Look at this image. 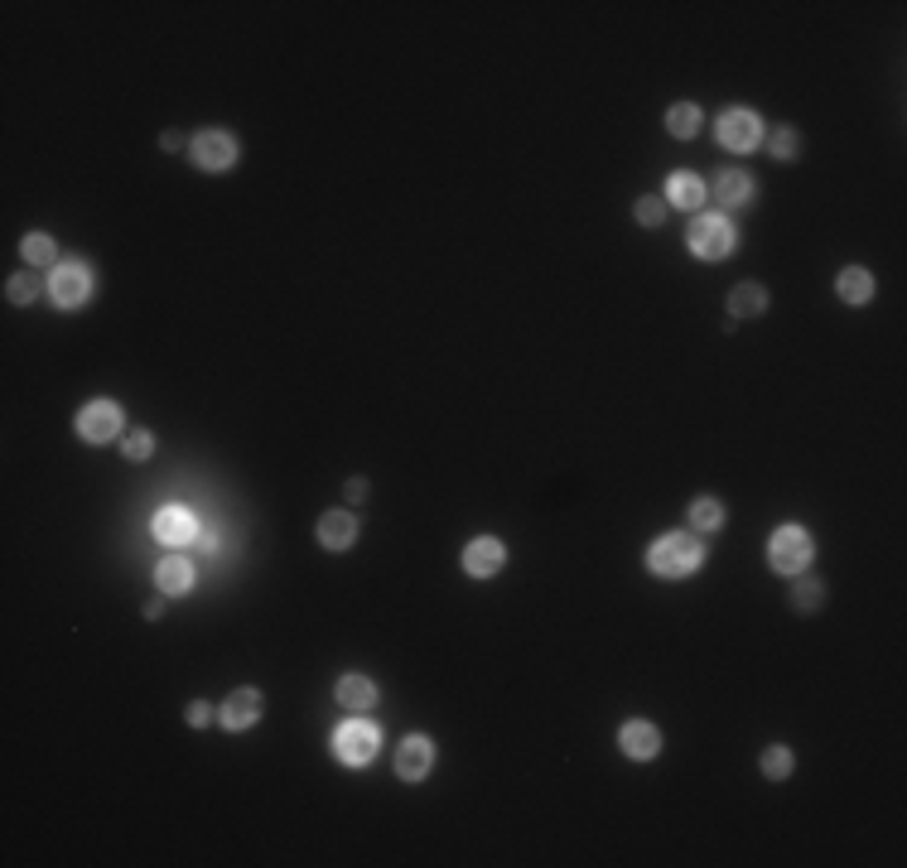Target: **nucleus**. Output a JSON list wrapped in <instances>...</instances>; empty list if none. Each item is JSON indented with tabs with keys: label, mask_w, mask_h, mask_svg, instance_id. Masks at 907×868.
Listing matches in <instances>:
<instances>
[{
	"label": "nucleus",
	"mask_w": 907,
	"mask_h": 868,
	"mask_svg": "<svg viewBox=\"0 0 907 868\" xmlns=\"http://www.w3.org/2000/svg\"><path fill=\"white\" fill-rule=\"evenodd\" d=\"M700 565H705V541L695 531H671L647 550V570L661 574V579H686Z\"/></svg>",
	"instance_id": "f257e3e1"
},
{
	"label": "nucleus",
	"mask_w": 907,
	"mask_h": 868,
	"mask_svg": "<svg viewBox=\"0 0 907 868\" xmlns=\"http://www.w3.org/2000/svg\"><path fill=\"white\" fill-rule=\"evenodd\" d=\"M690 251L700 256V261H724L734 246H739V232H734V222L724 213H700L690 222Z\"/></svg>",
	"instance_id": "f03ea898"
},
{
	"label": "nucleus",
	"mask_w": 907,
	"mask_h": 868,
	"mask_svg": "<svg viewBox=\"0 0 907 868\" xmlns=\"http://www.w3.org/2000/svg\"><path fill=\"white\" fill-rule=\"evenodd\" d=\"M189 155L203 174H227V169H237L242 145H237V136H227V131H198L193 145H189Z\"/></svg>",
	"instance_id": "7ed1b4c3"
},
{
	"label": "nucleus",
	"mask_w": 907,
	"mask_h": 868,
	"mask_svg": "<svg viewBox=\"0 0 907 868\" xmlns=\"http://www.w3.org/2000/svg\"><path fill=\"white\" fill-rule=\"evenodd\" d=\"M768 560L777 574H806V565H811V531H801V526H782L777 536H772L768 545Z\"/></svg>",
	"instance_id": "20e7f679"
},
{
	"label": "nucleus",
	"mask_w": 907,
	"mask_h": 868,
	"mask_svg": "<svg viewBox=\"0 0 907 868\" xmlns=\"http://www.w3.org/2000/svg\"><path fill=\"white\" fill-rule=\"evenodd\" d=\"M715 136H719V145H724V150L748 155V150H758V145H763V121H758V116H753L748 107H734V111H724V116H719Z\"/></svg>",
	"instance_id": "39448f33"
},
{
	"label": "nucleus",
	"mask_w": 907,
	"mask_h": 868,
	"mask_svg": "<svg viewBox=\"0 0 907 868\" xmlns=\"http://www.w3.org/2000/svg\"><path fill=\"white\" fill-rule=\"evenodd\" d=\"M377 743H382V733L372 724H362V719H353V724L333 729V758L348 762V767H362V762L377 758Z\"/></svg>",
	"instance_id": "423d86ee"
},
{
	"label": "nucleus",
	"mask_w": 907,
	"mask_h": 868,
	"mask_svg": "<svg viewBox=\"0 0 907 868\" xmlns=\"http://www.w3.org/2000/svg\"><path fill=\"white\" fill-rule=\"evenodd\" d=\"M49 295H54L58 309L87 304V295H92V271H87L83 261H58L54 271H49Z\"/></svg>",
	"instance_id": "0eeeda50"
},
{
	"label": "nucleus",
	"mask_w": 907,
	"mask_h": 868,
	"mask_svg": "<svg viewBox=\"0 0 907 868\" xmlns=\"http://www.w3.org/2000/svg\"><path fill=\"white\" fill-rule=\"evenodd\" d=\"M121 406L116 401H92V406L78 410V434H83L87 444H107V439H116L121 434Z\"/></svg>",
	"instance_id": "6e6552de"
},
{
	"label": "nucleus",
	"mask_w": 907,
	"mask_h": 868,
	"mask_svg": "<svg viewBox=\"0 0 907 868\" xmlns=\"http://www.w3.org/2000/svg\"><path fill=\"white\" fill-rule=\"evenodd\" d=\"M435 767V743L425 733H411L401 748H396V777L401 782H425V772Z\"/></svg>",
	"instance_id": "1a4fd4ad"
},
{
	"label": "nucleus",
	"mask_w": 907,
	"mask_h": 868,
	"mask_svg": "<svg viewBox=\"0 0 907 868\" xmlns=\"http://www.w3.org/2000/svg\"><path fill=\"white\" fill-rule=\"evenodd\" d=\"M261 709H266V700H261V690H251V685H242V690H232L227 700H222V729H232V733H242V729H251L256 719H261Z\"/></svg>",
	"instance_id": "9d476101"
},
{
	"label": "nucleus",
	"mask_w": 907,
	"mask_h": 868,
	"mask_svg": "<svg viewBox=\"0 0 907 868\" xmlns=\"http://www.w3.org/2000/svg\"><path fill=\"white\" fill-rule=\"evenodd\" d=\"M150 531H155V541H165V545H193L198 541V516L189 507H160Z\"/></svg>",
	"instance_id": "9b49d317"
},
{
	"label": "nucleus",
	"mask_w": 907,
	"mask_h": 868,
	"mask_svg": "<svg viewBox=\"0 0 907 868\" xmlns=\"http://www.w3.org/2000/svg\"><path fill=\"white\" fill-rule=\"evenodd\" d=\"M502 565H507V545L497 541V536H478V541H468L464 570L473 574V579H493Z\"/></svg>",
	"instance_id": "f8f14e48"
},
{
	"label": "nucleus",
	"mask_w": 907,
	"mask_h": 868,
	"mask_svg": "<svg viewBox=\"0 0 907 868\" xmlns=\"http://www.w3.org/2000/svg\"><path fill=\"white\" fill-rule=\"evenodd\" d=\"M358 541V516L343 512V507H333V512L319 516V545L333 550V555H343V550H353Z\"/></svg>",
	"instance_id": "ddd939ff"
},
{
	"label": "nucleus",
	"mask_w": 907,
	"mask_h": 868,
	"mask_svg": "<svg viewBox=\"0 0 907 868\" xmlns=\"http://www.w3.org/2000/svg\"><path fill=\"white\" fill-rule=\"evenodd\" d=\"M618 743H623V753H628V758L647 762V758H657V753H661V729H657V724H647V719H633V724H623Z\"/></svg>",
	"instance_id": "4468645a"
},
{
	"label": "nucleus",
	"mask_w": 907,
	"mask_h": 868,
	"mask_svg": "<svg viewBox=\"0 0 907 868\" xmlns=\"http://www.w3.org/2000/svg\"><path fill=\"white\" fill-rule=\"evenodd\" d=\"M155 584H160V594L184 598L193 589V565L184 560V555H165V560L155 565Z\"/></svg>",
	"instance_id": "2eb2a0df"
},
{
	"label": "nucleus",
	"mask_w": 907,
	"mask_h": 868,
	"mask_svg": "<svg viewBox=\"0 0 907 868\" xmlns=\"http://www.w3.org/2000/svg\"><path fill=\"white\" fill-rule=\"evenodd\" d=\"M333 700L343 709H353V714H362V709L377 705V680L367 676H343L338 685H333Z\"/></svg>",
	"instance_id": "dca6fc26"
},
{
	"label": "nucleus",
	"mask_w": 907,
	"mask_h": 868,
	"mask_svg": "<svg viewBox=\"0 0 907 868\" xmlns=\"http://www.w3.org/2000/svg\"><path fill=\"white\" fill-rule=\"evenodd\" d=\"M705 203V179H695V174H671L666 179V208H686L695 213Z\"/></svg>",
	"instance_id": "f3484780"
},
{
	"label": "nucleus",
	"mask_w": 907,
	"mask_h": 868,
	"mask_svg": "<svg viewBox=\"0 0 907 868\" xmlns=\"http://www.w3.org/2000/svg\"><path fill=\"white\" fill-rule=\"evenodd\" d=\"M768 314V290L763 285H734V295H729V319H763Z\"/></svg>",
	"instance_id": "a211bd4d"
},
{
	"label": "nucleus",
	"mask_w": 907,
	"mask_h": 868,
	"mask_svg": "<svg viewBox=\"0 0 907 868\" xmlns=\"http://www.w3.org/2000/svg\"><path fill=\"white\" fill-rule=\"evenodd\" d=\"M835 295L845 299V304H869L874 299V275L864 271V266H845L840 280H835Z\"/></svg>",
	"instance_id": "6ab92c4d"
},
{
	"label": "nucleus",
	"mask_w": 907,
	"mask_h": 868,
	"mask_svg": "<svg viewBox=\"0 0 907 868\" xmlns=\"http://www.w3.org/2000/svg\"><path fill=\"white\" fill-rule=\"evenodd\" d=\"M715 198H719V203H734V208H743V203H753V179H748L743 169H729V174H719Z\"/></svg>",
	"instance_id": "aec40b11"
},
{
	"label": "nucleus",
	"mask_w": 907,
	"mask_h": 868,
	"mask_svg": "<svg viewBox=\"0 0 907 868\" xmlns=\"http://www.w3.org/2000/svg\"><path fill=\"white\" fill-rule=\"evenodd\" d=\"M20 256H25L29 266H58V242L49 232H25V242H20Z\"/></svg>",
	"instance_id": "412c9836"
},
{
	"label": "nucleus",
	"mask_w": 907,
	"mask_h": 868,
	"mask_svg": "<svg viewBox=\"0 0 907 868\" xmlns=\"http://www.w3.org/2000/svg\"><path fill=\"white\" fill-rule=\"evenodd\" d=\"M758 767H763V777H768V782H787V777H792V767H797V758H792V748L772 743V748H763Z\"/></svg>",
	"instance_id": "4be33fe9"
},
{
	"label": "nucleus",
	"mask_w": 907,
	"mask_h": 868,
	"mask_svg": "<svg viewBox=\"0 0 907 868\" xmlns=\"http://www.w3.org/2000/svg\"><path fill=\"white\" fill-rule=\"evenodd\" d=\"M825 603V584L816 574H797V589H792V608L797 613H816Z\"/></svg>",
	"instance_id": "5701e85b"
},
{
	"label": "nucleus",
	"mask_w": 907,
	"mask_h": 868,
	"mask_svg": "<svg viewBox=\"0 0 907 868\" xmlns=\"http://www.w3.org/2000/svg\"><path fill=\"white\" fill-rule=\"evenodd\" d=\"M724 502H719V497H695V502H690V521H695V531H719V526H724Z\"/></svg>",
	"instance_id": "b1692460"
},
{
	"label": "nucleus",
	"mask_w": 907,
	"mask_h": 868,
	"mask_svg": "<svg viewBox=\"0 0 907 868\" xmlns=\"http://www.w3.org/2000/svg\"><path fill=\"white\" fill-rule=\"evenodd\" d=\"M666 131H671V136H681V140H690L695 131H700V107H695V102H676V107L666 111Z\"/></svg>",
	"instance_id": "393cba45"
},
{
	"label": "nucleus",
	"mask_w": 907,
	"mask_h": 868,
	"mask_svg": "<svg viewBox=\"0 0 907 868\" xmlns=\"http://www.w3.org/2000/svg\"><path fill=\"white\" fill-rule=\"evenodd\" d=\"M633 217L642 222V227H661L666 222V198H652V193H642L633 203Z\"/></svg>",
	"instance_id": "a878e982"
},
{
	"label": "nucleus",
	"mask_w": 907,
	"mask_h": 868,
	"mask_svg": "<svg viewBox=\"0 0 907 868\" xmlns=\"http://www.w3.org/2000/svg\"><path fill=\"white\" fill-rule=\"evenodd\" d=\"M5 299H10V304H34V299H39V280H34V275H10Z\"/></svg>",
	"instance_id": "bb28decb"
},
{
	"label": "nucleus",
	"mask_w": 907,
	"mask_h": 868,
	"mask_svg": "<svg viewBox=\"0 0 907 868\" xmlns=\"http://www.w3.org/2000/svg\"><path fill=\"white\" fill-rule=\"evenodd\" d=\"M121 449H126V459H131V463H145L150 454H155V434H150V430L126 434V444H121Z\"/></svg>",
	"instance_id": "cd10ccee"
},
{
	"label": "nucleus",
	"mask_w": 907,
	"mask_h": 868,
	"mask_svg": "<svg viewBox=\"0 0 907 868\" xmlns=\"http://www.w3.org/2000/svg\"><path fill=\"white\" fill-rule=\"evenodd\" d=\"M768 150H772V155H777V160H792V155H797V150H801L797 131H792V126H782V131H772V136H768Z\"/></svg>",
	"instance_id": "c85d7f7f"
},
{
	"label": "nucleus",
	"mask_w": 907,
	"mask_h": 868,
	"mask_svg": "<svg viewBox=\"0 0 907 868\" xmlns=\"http://www.w3.org/2000/svg\"><path fill=\"white\" fill-rule=\"evenodd\" d=\"M189 724H193V729L213 724V705H208V700H193V705H189Z\"/></svg>",
	"instance_id": "c756f323"
},
{
	"label": "nucleus",
	"mask_w": 907,
	"mask_h": 868,
	"mask_svg": "<svg viewBox=\"0 0 907 868\" xmlns=\"http://www.w3.org/2000/svg\"><path fill=\"white\" fill-rule=\"evenodd\" d=\"M193 545H198V550H208V555H218L222 536H218V531H213V526H203V531H198V541H193Z\"/></svg>",
	"instance_id": "7c9ffc66"
},
{
	"label": "nucleus",
	"mask_w": 907,
	"mask_h": 868,
	"mask_svg": "<svg viewBox=\"0 0 907 868\" xmlns=\"http://www.w3.org/2000/svg\"><path fill=\"white\" fill-rule=\"evenodd\" d=\"M348 502H353V507L367 502V478H353V483H348Z\"/></svg>",
	"instance_id": "2f4dec72"
},
{
	"label": "nucleus",
	"mask_w": 907,
	"mask_h": 868,
	"mask_svg": "<svg viewBox=\"0 0 907 868\" xmlns=\"http://www.w3.org/2000/svg\"><path fill=\"white\" fill-rule=\"evenodd\" d=\"M165 598L169 594H160V598H150V603H145V618H150V623H155V618H165Z\"/></svg>",
	"instance_id": "473e14b6"
}]
</instances>
